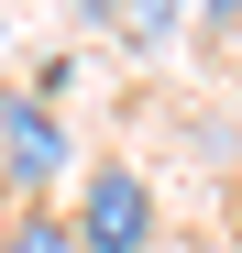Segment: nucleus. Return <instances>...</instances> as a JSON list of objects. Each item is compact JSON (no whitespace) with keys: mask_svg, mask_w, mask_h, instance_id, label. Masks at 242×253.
<instances>
[{"mask_svg":"<svg viewBox=\"0 0 242 253\" xmlns=\"http://www.w3.org/2000/svg\"><path fill=\"white\" fill-rule=\"evenodd\" d=\"M0 253H77V220L66 209H11L0 220Z\"/></svg>","mask_w":242,"mask_h":253,"instance_id":"obj_4","label":"nucleus"},{"mask_svg":"<svg viewBox=\"0 0 242 253\" xmlns=\"http://www.w3.org/2000/svg\"><path fill=\"white\" fill-rule=\"evenodd\" d=\"M198 22H209V33H242V0H198Z\"/></svg>","mask_w":242,"mask_h":253,"instance_id":"obj_5","label":"nucleus"},{"mask_svg":"<svg viewBox=\"0 0 242 253\" xmlns=\"http://www.w3.org/2000/svg\"><path fill=\"white\" fill-rule=\"evenodd\" d=\"M77 11H88V33H110V44H165L198 0H77Z\"/></svg>","mask_w":242,"mask_h":253,"instance_id":"obj_3","label":"nucleus"},{"mask_svg":"<svg viewBox=\"0 0 242 253\" xmlns=\"http://www.w3.org/2000/svg\"><path fill=\"white\" fill-rule=\"evenodd\" d=\"M77 253H154V187L132 165H88V187H77Z\"/></svg>","mask_w":242,"mask_h":253,"instance_id":"obj_2","label":"nucleus"},{"mask_svg":"<svg viewBox=\"0 0 242 253\" xmlns=\"http://www.w3.org/2000/svg\"><path fill=\"white\" fill-rule=\"evenodd\" d=\"M55 176H66V121H55V99L0 88V187H11V209H44Z\"/></svg>","mask_w":242,"mask_h":253,"instance_id":"obj_1","label":"nucleus"}]
</instances>
